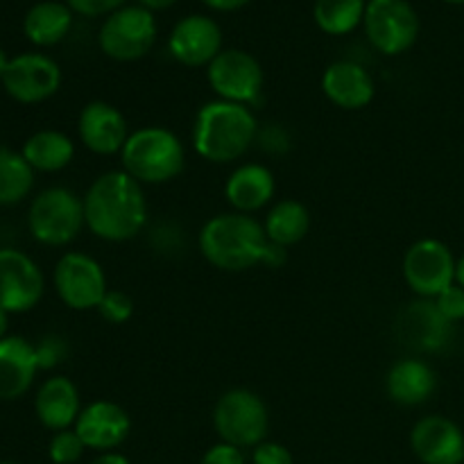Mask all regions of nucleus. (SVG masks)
Wrapping results in <instances>:
<instances>
[{"mask_svg": "<svg viewBox=\"0 0 464 464\" xmlns=\"http://www.w3.org/2000/svg\"><path fill=\"white\" fill-rule=\"evenodd\" d=\"M34 168L21 152L0 148V207H14L30 198L34 188Z\"/></svg>", "mask_w": 464, "mask_h": 464, "instance_id": "27", "label": "nucleus"}, {"mask_svg": "<svg viewBox=\"0 0 464 464\" xmlns=\"http://www.w3.org/2000/svg\"><path fill=\"white\" fill-rule=\"evenodd\" d=\"M208 9H216V12H236V9L245 7L249 0H202Z\"/></svg>", "mask_w": 464, "mask_h": 464, "instance_id": "37", "label": "nucleus"}, {"mask_svg": "<svg viewBox=\"0 0 464 464\" xmlns=\"http://www.w3.org/2000/svg\"><path fill=\"white\" fill-rule=\"evenodd\" d=\"M0 464H18V462H9V460H0Z\"/></svg>", "mask_w": 464, "mask_h": 464, "instance_id": "44", "label": "nucleus"}, {"mask_svg": "<svg viewBox=\"0 0 464 464\" xmlns=\"http://www.w3.org/2000/svg\"><path fill=\"white\" fill-rule=\"evenodd\" d=\"M21 154L34 168V172H59L72 163L75 143L59 130H41L27 136Z\"/></svg>", "mask_w": 464, "mask_h": 464, "instance_id": "25", "label": "nucleus"}, {"mask_svg": "<svg viewBox=\"0 0 464 464\" xmlns=\"http://www.w3.org/2000/svg\"><path fill=\"white\" fill-rule=\"evenodd\" d=\"M433 302L435 306L440 308V313H442L451 324L464 320V288H460L458 284L449 285V288L444 290V293H440Z\"/></svg>", "mask_w": 464, "mask_h": 464, "instance_id": "32", "label": "nucleus"}, {"mask_svg": "<svg viewBox=\"0 0 464 464\" xmlns=\"http://www.w3.org/2000/svg\"><path fill=\"white\" fill-rule=\"evenodd\" d=\"M168 53L181 66L207 68L222 53L220 25L207 14H188L172 27Z\"/></svg>", "mask_w": 464, "mask_h": 464, "instance_id": "14", "label": "nucleus"}, {"mask_svg": "<svg viewBox=\"0 0 464 464\" xmlns=\"http://www.w3.org/2000/svg\"><path fill=\"white\" fill-rule=\"evenodd\" d=\"M198 245L202 256L216 270L245 272L263 266V256L270 245L263 222L245 213H220L204 222Z\"/></svg>", "mask_w": 464, "mask_h": 464, "instance_id": "3", "label": "nucleus"}, {"mask_svg": "<svg viewBox=\"0 0 464 464\" xmlns=\"http://www.w3.org/2000/svg\"><path fill=\"white\" fill-rule=\"evenodd\" d=\"M285 261H288V249L281 247V245H275V243L267 245L266 256H263V266L270 267V270H279Z\"/></svg>", "mask_w": 464, "mask_h": 464, "instance_id": "36", "label": "nucleus"}, {"mask_svg": "<svg viewBox=\"0 0 464 464\" xmlns=\"http://www.w3.org/2000/svg\"><path fill=\"white\" fill-rule=\"evenodd\" d=\"M54 293L71 311H98L109 293L107 275L93 256L84 252H66L53 272Z\"/></svg>", "mask_w": 464, "mask_h": 464, "instance_id": "9", "label": "nucleus"}, {"mask_svg": "<svg viewBox=\"0 0 464 464\" xmlns=\"http://www.w3.org/2000/svg\"><path fill=\"white\" fill-rule=\"evenodd\" d=\"M89 464H131V462L127 460V458L122 456V453L107 451V453H100V456H95Z\"/></svg>", "mask_w": 464, "mask_h": 464, "instance_id": "38", "label": "nucleus"}, {"mask_svg": "<svg viewBox=\"0 0 464 464\" xmlns=\"http://www.w3.org/2000/svg\"><path fill=\"white\" fill-rule=\"evenodd\" d=\"M367 0H315V25L329 36H344L362 25Z\"/></svg>", "mask_w": 464, "mask_h": 464, "instance_id": "28", "label": "nucleus"}, {"mask_svg": "<svg viewBox=\"0 0 464 464\" xmlns=\"http://www.w3.org/2000/svg\"><path fill=\"white\" fill-rule=\"evenodd\" d=\"M45 276L39 263L16 247H0V308L21 315L39 306Z\"/></svg>", "mask_w": 464, "mask_h": 464, "instance_id": "12", "label": "nucleus"}, {"mask_svg": "<svg viewBox=\"0 0 464 464\" xmlns=\"http://www.w3.org/2000/svg\"><path fill=\"white\" fill-rule=\"evenodd\" d=\"M207 82L218 100L252 107L263 93V68L254 54L245 50H222L207 66Z\"/></svg>", "mask_w": 464, "mask_h": 464, "instance_id": "11", "label": "nucleus"}, {"mask_svg": "<svg viewBox=\"0 0 464 464\" xmlns=\"http://www.w3.org/2000/svg\"><path fill=\"white\" fill-rule=\"evenodd\" d=\"M34 353L41 372L54 370V367H59L68 358L66 338H62L57 334L44 335V338H39L34 343Z\"/></svg>", "mask_w": 464, "mask_h": 464, "instance_id": "30", "label": "nucleus"}, {"mask_svg": "<svg viewBox=\"0 0 464 464\" xmlns=\"http://www.w3.org/2000/svg\"><path fill=\"white\" fill-rule=\"evenodd\" d=\"M276 193L275 172L263 163H243L234 168L225 184V199L236 213H252L270 207Z\"/></svg>", "mask_w": 464, "mask_h": 464, "instance_id": "22", "label": "nucleus"}, {"mask_svg": "<svg viewBox=\"0 0 464 464\" xmlns=\"http://www.w3.org/2000/svg\"><path fill=\"white\" fill-rule=\"evenodd\" d=\"M130 122L125 113L104 100H93L84 104L77 116V136L89 152L100 157L121 154L130 139Z\"/></svg>", "mask_w": 464, "mask_h": 464, "instance_id": "15", "label": "nucleus"}, {"mask_svg": "<svg viewBox=\"0 0 464 464\" xmlns=\"http://www.w3.org/2000/svg\"><path fill=\"white\" fill-rule=\"evenodd\" d=\"M403 279L420 299H435L456 284V256L438 238H421L403 256Z\"/></svg>", "mask_w": 464, "mask_h": 464, "instance_id": "10", "label": "nucleus"}, {"mask_svg": "<svg viewBox=\"0 0 464 464\" xmlns=\"http://www.w3.org/2000/svg\"><path fill=\"white\" fill-rule=\"evenodd\" d=\"M72 27V9L66 3L57 0H44L27 9L23 18V32L27 41L39 48H50L57 45L68 36Z\"/></svg>", "mask_w": 464, "mask_h": 464, "instance_id": "24", "label": "nucleus"}, {"mask_svg": "<svg viewBox=\"0 0 464 464\" xmlns=\"http://www.w3.org/2000/svg\"><path fill=\"white\" fill-rule=\"evenodd\" d=\"M7 331H9V313L5 308H0V340L7 338Z\"/></svg>", "mask_w": 464, "mask_h": 464, "instance_id": "40", "label": "nucleus"}, {"mask_svg": "<svg viewBox=\"0 0 464 464\" xmlns=\"http://www.w3.org/2000/svg\"><path fill=\"white\" fill-rule=\"evenodd\" d=\"M252 464H295L293 453L288 451V447L279 442H261L258 447L252 449Z\"/></svg>", "mask_w": 464, "mask_h": 464, "instance_id": "33", "label": "nucleus"}, {"mask_svg": "<svg viewBox=\"0 0 464 464\" xmlns=\"http://www.w3.org/2000/svg\"><path fill=\"white\" fill-rule=\"evenodd\" d=\"M157 18L140 5H125L104 18L98 32L100 50L113 62H139L157 44Z\"/></svg>", "mask_w": 464, "mask_h": 464, "instance_id": "7", "label": "nucleus"}, {"mask_svg": "<svg viewBox=\"0 0 464 464\" xmlns=\"http://www.w3.org/2000/svg\"><path fill=\"white\" fill-rule=\"evenodd\" d=\"M86 229L107 243L136 238L148 222L145 190L125 170H109L95 177L84 198Z\"/></svg>", "mask_w": 464, "mask_h": 464, "instance_id": "1", "label": "nucleus"}, {"mask_svg": "<svg viewBox=\"0 0 464 464\" xmlns=\"http://www.w3.org/2000/svg\"><path fill=\"white\" fill-rule=\"evenodd\" d=\"M121 163L122 170L140 186L168 184L184 170L186 150L175 131L148 125L131 131L121 150Z\"/></svg>", "mask_w": 464, "mask_h": 464, "instance_id": "4", "label": "nucleus"}, {"mask_svg": "<svg viewBox=\"0 0 464 464\" xmlns=\"http://www.w3.org/2000/svg\"><path fill=\"white\" fill-rule=\"evenodd\" d=\"M86 447L80 440V435L75 433V429L57 430L53 433V440L48 444V458L53 464H75L84 456Z\"/></svg>", "mask_w": 464, "mask_h": 464, "instance_id": "29", "label": "nucleus"}, {"mask_svg": "<svg viewBox=\"0 0 464 464\" xmlns=\"http://www.w3.org/2000/svg\"><path fill=\"white\" fill-rule=\"evenodd\" d=\"M411 449L421 464H462L464 433L444 415L421 417L411 430Z\"/></svg>", "mask_w": 464, "mask_h": 464, "instance_id": "17", "label": "nucleus"}, {"mask_svg": "<svg viewBox=\"0 0 464 464\" xmlns=\"http://www.w3.org/2000/svg\"><path fill=\"white\" fill-rule=\"evenodd\" d=\"M72 429L80 435L86 449L107 453L116 451L130 438L131 420L122 406L107 401V399H98V401H91L89 406L82 408Z\"/></svg>", "mask_w": 464, "mask_h": 464, "instance_id": "16", "label": "nucleus"}, {"mask_svg": "<svg viewBox=\"0 0 464 464\" xmlns=\"http://www.w3.org/2000/svg\"><path fill=\"white\" fill-rule=\"evenodd\" d=\"M199 464H247V462H245L243 449L227 442H218L213 444L211 449H207V453H204Z\"/></svg>", "mask_w": 464, "mask_h": 464, "instance_id": "35", "label": "nucleus"}, {"mask_svg": "<svg viewBox=\"0 0 464 464\" xmlns=\"http://www.w3.org/2000/svg\"><path fill=\"white\" fill-rule=\"evenodd\" d=\"M456 284L464 288V254L460 258H456Z\"/></svg>", "mask_w": 464, "mask_h": 464, "instance_id": "41", "label": "nucleus"}, {"mask_svg": "<svg viewBox=\"0 0 464 464\" xmlns=\"http://www.w3.org/2000/svg\"><path fill=\"white\" fill-rule=\"evenodd\" d=\"M139 3L150 12H163V9H170L177 0H139Z\"/></svg>", "mask_w": 464, "mask_h": 464, "instance_id": "39", "label": "nucleus"}, {"mask_svg": "<svg viewBox=\"0 0 464 464\" xmlns=\"http://www.w3.org/2000/svg\"><path fill=\"white\" fill-rule=\"evenodd\" d=\"M451 329L433 299H417L397 315V338L415 352H440L451 338Z\"/></svg>", "mask_w": 464, "mask_h": 464, "instance_id": "18", "label": "nucleus"}, {"mask_svg": "<svg viewBox=\"0 0 464 464\" xmlns=\"http://www.w3.org/2000/svg\"><path fill=\"white\" fill-rule=\"evenodd\" d=\"M9 62H12V57H7V53H5L3 48H0V82H3L5 72H7V66Z\"/></svg>", "mask_w": 464, "mask_h": 464, "instance_id": "42", "label": "nucleus"}, {"mask_svg": "<svg viewBox=\"0 0 464 464\" xmlns=\"http://www.w3.org/2000/svg\"><path fill=\"white\" fill-rule=\"evenodd\" d=\"M62 86V68L44 53L12 57L3 77L5 93L21 104H39L53 98Z\"/></svg>", "mask_w": 464, "mask_h": 464, "instance_id": "13", "label": "nucleus"}, {"mask_svg": "<svg viewBox=\"0 0 464 464\" xmlns=\"http://www.w3.org/2000/svg\"><path fill=\"white\" fill-rule=\"evenodd\" d=\"M438 388V376L429 362L420 358H403L390 367L385 376V392L399 406H421L433 397Z\"/></svg>", "mask_w": 464, "mask_h": 464, "instance_id": "23", "label": "nucleus"}, {"mask_svg": "<svg viewBox=\"0 0 464 464\" xmlns=\"http://www.w3.org/2000/svg\"><path fill=\"white\" fill-rule=\"evenodd\" d=\"M444 3H449V5H464V0H444Z\"/></svg>", "mask_w": 464, "mask_h": 464, "instance_id": "43", "label": "nucleus"}, {"mask_svg": "<svg viewBox=\"0 0 464 464\" xmlns=\"http://www.w3.org/2000/svg\"><path fill=\"white\" fill-rule=\"evenodd\" d=\"M213 429L220 442L234 444L238 449H254L266 442L270 430V411L252 390L231 388L216 401Z\"/></svg>", "mask_w": 464, "mask_h": 464, "instance_id": "6", "label": "nucleus"}, {"mask_svg": "<svg viewBox=\"0 0 464 464\" xmlns=\"http://www.w3.org/2000/svg\"><path fill=\"white\" fill-rule=\"evenodd\" d=\"M258 121L245 104L211 100L199 107L193 122V148L208 163H234L249 152Z\"/></svg>", "mask_w": 464, "mask_h": 464, "instance_id": "2", "label": "nucleus"}, {"mask_svg": "<svg viewBox=\"0 0 464 464\" xmlns=\"http://www.w3.org/2000/svg\"><path fill=\"white\" fill-rule=\"evenodd\" d=\"M82 408L80 390L68 376H50L36 390L34 415L39 424L53 433L72 429Z\"/></svg>", "mask_w": 464, "mask_h": 464, "instance_id": "21", "label": "nucleus"}, {"mask_svg": "<svg viewBox=\"0 0 464 464\" xmlns=\"http://www.w3.org/2000/svg\"><path fill=\"white\" fill-rule=\"evenodd\" d=\"M34 344L21 335L0 340V401L25 397L39 374Z\"/></svg>", "mask_w": 464, "mask_h": 464, "instance_id": "20", "label": "nucleus"}, {"mask_svg": "<svg viewBox=\"0 0 464 464\" xmlns=\"http://www.w3.org/2000/svg\"><path fill=\"white\" fill-rule=\"evenodd\" d=\"M84 227V202L63 186L41 190L27 208V229L45 247H66Z\"/></svg>", "mask_w": 464, "mask_h": 464, "instance_id": "5", "label": "nucleus"}, {"mask_svg": "<svg viewBox=\"0 0 464 464\" xmlns=\"http://www.w3.org/2000/svg\"><path fill=\"white\" fill-rule=\"evenodd\" d=\"M322 93L344 111L370 107L376 95L374 77L356 62H334L322 75Z\"/></svg>", "mask_w": 464, "mask_h": 464, "instance_id": "19", "label": "nucleus"}, {"mask_svg": "<svg viewBox=\"0 0 464 464\" xmlns=\"http://www.w3.org/2000/svg\"><path fill=\"white\" fill-rule=\"evenodd\" d=\"M263 229L270 243L288 249L306 238L311 229V213L299 199H281L267 208Z\"/></svg>", "mask_w": 464, "mask_h": 464, "instance_id": "26", "label": "nucleus"}, {"mask_svg": "<svg viewBox=\"0 0 464 464\" xmlns=\"http://www.w3.org/2000/svg\"><path fill=\"white\" fill-rule=\"evenodd\" d=\"M98 313L104 322H109V324H125V322H130L131 315H134V302H131L130 295L122 293V290L109 288V293L104 295V299L100 302Z\"/></svg>", "mask_w": 464, "mask_h": 464, "instance_id": "31", "label": "nucleus"}, {"mask_svg": "<svg viewBox=\"0 0 464 464\" xmlns=\"http://www.w3.org/2000/svg\"><path fill=\"white\" fill-rule=\"evenodd\" d=\"M362 27L372 48L397 57L417 44L420 16L408 0H367Z\"/></svg>", "mask_w": 464, "mask_h": 464, "instance_id": "8", "label": "nucleus"}, {"mask_svg": "<svg viewBox=\"0 0 464 464\" xmlns=\"http://www.w3.org/2000/svg\"><path fill=\"white\" fill-rule=\"evenodd\" d=\"M72 14H82V16H109L116 9L125 7V0H66Z\"/></svg>", "mask_w": 464, "mask_h": 464, "instance_id": "34", "label": "nucleus"}]
</instances>
